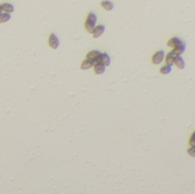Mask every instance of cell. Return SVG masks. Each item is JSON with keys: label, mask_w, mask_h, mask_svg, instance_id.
<instances>
[{"label": "cell", "mask_w": 195, "mask_h": 194, "mask_svg": "<svg viewBox=\"0 0 195 194\" xmlns=\"http://www.w3.org/2000/svg\"><path fill=\"white\" fill-rule=\"evenodd\" d=\"M49 46L54 49H57L58 46H60V40H58V38H57L56 34H54V33H52L50 37H49Z\"/></svg>", "instance_id": "cell-3"}, {"label": "cell", "mask_w": 195, "mask_h": 194, "mask_svg": "<svg viewBox=\"0 0 195 194\" xmlns=\"http://www.w3.org/2000/svg\"><path fill=\"white\" fill-rule=\"evenodd\" d=\"M98 62L104 64L105 66H108V65L111 64V58H110V56H108L107 54H100Z\"/></svg>", "instance_id": "cell-4"}, {"label": "cell", "mask_w": 195, "mask_h": 194, "mask_svg": "<svg viewBox=\"0 0 195 194\" xmlns=\"http://www.w3.org/2000/svg\"><path fill=\"white\" fill-rule=\"evenodd\" d=\"M1 8H2V10L6 13H13L14 12V9H15L12 4H2L1 5Z\"/></svg>", "instance_id": "cell-14"}, {"label": "cell", "mask_w": 195, "mask_h": 194, "mask_svg": "<svg viewBox=\"0 0 195 194\" xmlns=\"http://www.w3.org/2000/svg\"><path fill=\"white\" fill-rule=\"evenodd\" d=\"M105 65L99 63V62H97L95 65H94V69H95V73L96 74H103L105 72Z\"/></svg>", "instance_id": "cell-7"}, {"label": "cell", "mask_w": 195, "mask_h": 194, "mask_svg": "<svg viewBox=\"0 0 195 194\" xmlns=\"http://www.w3.org/2000/svg\"><path fill=\"white\" fill-rule=\"evenodd\" d=\"M96 22H97V16H96V14L90 13V14L88 15L87 21H86V24H84L86 30H87L88 32H90V33L94 32V30H95V28H96Z\"/></svg>", "instance_id": "cell-1"}, {"label": "cell", "mask_w": 195, "mask_h": 194, "mask_svg": "<svg viewBox=\"0 0 195 194\" xmlns=\"http://www.w3.org/2000/svg\"><path fill=\"white\" fill-rule=\"evenodd\" d=\"M1 12H2V8H1V6H0V14H1Z\"/></svg>", "instance_id": "cell-19"}, {"label": "cell", "mask_w": 195, "mask_h": 194, "mask_svg": "<svg viewBox=\"0 0 195 194\" xmlns=\"http://www.w3.org/2000/svg\"><path fill=\"white\" fill-rule=\"evenodd\" d=\"M176 57H177V55L175 54V52H174V50H172V52H170V53L167 55V57H166V62H167V64L168 65L175 64Z\"/></svg>", "instance_id": "cell-9"}, {"label": "cell", "mask_w": 195, "mask_h": 194, "mask_svg": "<svg viewBox=\"0 0 195 194\" xmlns=\"http://www.w3.org/2000/svg\"><path fill=\"white\" fill-rule=\"evenodd\" d=\"M94 65H95V62L92 61V60H90V58H87V60H84V61L82 62V64H81V69L88 70V69H90V68H92Z\"/></svg>", "instance_id": "cell-8"}, {"label": "cell", "mask_w": 195, "mask_h": 194, "mask_svg": "<svg viewBox=\"0 0 195 194\" xmlns=\"http://www.w3.org/2000/svg\"><path fill=\"white\" fill-rule=\"evenodd\" d=\"M99 56H100V53L99 52H97V50H92V52H90V53L87 55V58H90V60H92V61L95 62V64L98 62V60H99Z\"/></svg>", "instance_id": "cell-6"}, {"label": "cell", "mask_w": 195, "mask_h": 194, "mask_svg": "<svg viewBox=\"0 0 195 194\" xmlns=\"http://www.w3.org/2000/svg\"><path fill=\"white\" fill-rule=\"evenodd\" d=\"M189 145L191 146H195V131L193 133V135L189 138Z\"/></svg>", "instance_id": "cell-18"}, {"label": "cell", "mask_w": 195, "mask_h": 194, "mask_svg": "<svg viewBox=\"0 0 195 194\" xmlns=\"http://www.w3.org/2000/svg\"><path fill=\"white\" fill-rule=\"evenodd\" d=\"M181 42H183V41L180 40L179 38L175 37V38H171L170 40L168 41V46H169V47H171V48H175V47H177V46L180 45Z\"/></svg>", "instance_id": "cell-10"}, {"label": "cell", "mask_w": 195, "mask_h": 194, "mask_svg": "<svg viewBox=\"0 0 195 194\" xmlns=\"http://www.w3.org/2000/svg\"><path fill=\"white\" fill-rule=\"evenodd\" d=\"M104 31H105V26H104V25H98V26H96L95 30H94L92 36H94V38H99L104 33Z\"/></svg>", "instance_id": "cell-5"}, {"label": "cell", "mask_w": 195, "mask_h": 194, "mask_svg": "<svg viewBox=\"0 0 195 194\" xmlns=\"http://www.w3.org/2000/svg\"><path fill=\"white\" fill-rule=\"evenodd\" d=\"M164 58V52L163 50H159V52H156L153 57H152V62L154 63V64H160L161 62L163 61Z\"/></svg>", "instance_id": "cell-2"}, {"label": "cell", "mask_w": 195, "mask_h": 194, "mask_svg": "<svg viewBox=\"0 0 195 194\" xmlns=\"http://www.w3.org/2000/svg\"><path fill=\"white\" fill-rule=\"evenodd\" d=\"M10 13H1L0 14V23H6L8 21L10 20Z\"/></svg>", "instance_id": "cell-13"}, {"label": "cell", "mask_w": 195, "mask_h": 194, "mask_svg": "<svg viewBox=\"0 0 195 194\" xmlns=\"http://www.w3.org/2000/svg\"><path fill=\"white\" fill-rule=\"evenodd\" d=\"M175 65L178 68L179 70H183L184 68H185V61L183 60V57L180 56H177L176 57V60H175Z\"/></svg>", "instance_id": "cell-11"}, {"label": "cell", "mask_w": 195, "mask_h": 194, "mask_svg": "<svg viewBox=\"0 0 195 194\" xmlns=\"http://www.w3.org/2000/svg\"><path fill=\"white\" fill-rule=\"evenodd\" d=\"M102 7H103L104 9H106V10H112L113 7H114V5H113V2H111V1L105 0V1L102 2Z\"/></svg>", "instance_id": "cell-15"}, {"label": "cell", "mask_w": 195, "mask_h": 194, "mask_svg": "<svg viewBox=\"0 0 195 194\" xmlns=\"http://www.w3.org/2000/svg\"><path fill=\"white\" fill-rule=\"evenodd\" d=\"M185 48H186L185 44H184V42H181L180 45H178L177 47H175V48H174V52H175V54L177 55V56H179V55H181V54L185 52Z\"/></svg>", "instance_id": "cell-12"}, {"label": "cell", "mask_w": 195, "mask_h": 194, "mask_svg": "<svg viewBox=\"0 0 195 194\" xmlns=\"http://www.w3.org/2000/svg\"><path fill=\"white\" fill-rule=\"evenodd\" d=\"M187 153L191 155V157H193V158H195V146H191L189 149L187 150Z\"/></svg>", "instance_id": "cell-17"}, {"label": "cell", "mask_w": 195, "mask_h": 194, "mask_svg": "<svg viewBox=\"0 0 195 194\" xmlns=\"http://www.w3.org/2000/svg\"><path fill=\"white\" fill-rule=\"evenodd\" d=\"M160 72L162 73V74H169V73L171 72V65H164V66H162L161 68V70H160Z\"/></svg>", "instance_id": "cell-16"}]
</instances>
